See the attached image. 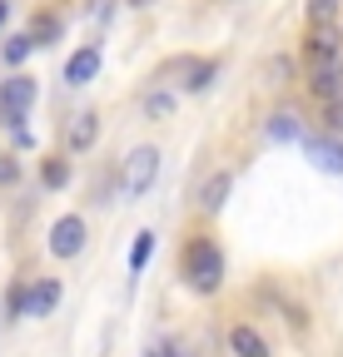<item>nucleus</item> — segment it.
<instances>
[{"instance_id":"13","label":"nucleus","mask_w":343,"mask_h":357,"mask_svg":"<svg viewBox=\"0 0 343 357\" xmlns=\"http://www.w3.org/2000/svg\"><path fill=\"white\" fill-rule=\"evenodd\" d=\"M40 178H45V184H50V189H65V184H70V169H65L60 159H50L45 169H40Z\"/></svg>"},{"instance_id":"19","label":"nucleus","mask_w":343,"mask_h":357,"mask_svg":"<svg viewBox=\"0 0 343 357\" xmlns=\"http://www.w3.org/2000/svg\"><path fill=\"white\" fill-rule=\"evenodd\" d=\"M323 124H328V129H343V100H333V105L323 109Z\"/></svg>"},{"instance_id":"10","label":"nucleus","mask_w":343,"mask_h":357,"mask_svg":"<svg viewBox=\"0 0 343 357\" xmlns=\"http://www.w3.org/2000/svg\"><path fill=\"white\" fill-rule=\"evenodd\" d=\"M309 159H314L319 169H328V174H343V144H333V139L309 144Z\"/></svg>"},{"instance_id":"5","label":"nucleus","mask_w":343,"mask_h":357,"mask_svg":"<svg viewBox=\"0 0 343 357\" xmlns=\"http://www.w3.org/2000/svg\"><path fill=\"white\" fill-rule=\"evenodd\" d=\"M309 89L323 100V105H333V100H343V55H333V60H319L314 65V79H309Z\"/></svg>"},{"instance_id":"18","label":"nucleus","mask_w":343,"mask_h":357,"mask_svg":"<svg viewBox=\"0 0 343 357\" xmlns=\"http://www.w3.org/2000/svg\"><path fill=\"white\" fill-rule=\"evenodd\" d=\"M145 109H149L154 119H164L169 109H175V100H169V95H149V100H145Z\"/></svg>"},{"instance_id":"1","label":"nucleus","mask_w":343,"mask_h":357,"mask_svg":"<svg viewBox=\"0 0 343 357\" xmlns=\"http://www.w3.org/2000/svg\"><path fill=\"white\" fill-rule=\"evenodd\" d=\"M184 278H189V288L214 293V288L224 283V253L214 248L209 238H194V243L184 248Z\"/></svg>"},{"instance_id":"15","label":"nucleus","mask_w":343,"mask_h":357,"mask_svg":"<svg viewBox=\"0 0 343 357\" xmlns=\"http://www.w3.org/2000/svg\"><path fill=\"white\" fill-rule=\"evenodd\" d=\"M149 248H154V234H140V238H135V253H130V268H135V273L149 263Z\"/></svg>"},{"instance_id":"7","label":"nucleus","mask_w":343,"mask_h":357,"mask_svg":"<svg viewBox=\"0 0 343 357\" xmlns=\"http://www.w3.org/2000/svg\"><path fill=\"white\" fill-rule=\"evenodd\" d=\"M95 70H100V50H95V45H85V50L70 55L65 79H70V84H85V79H95Z\"/></svg>"},{"instance_id":"17","label":"nucleus","mask_w":343,"mask_h":357,"mask_svg":"<svg viewBox=\"0 0 343 357\" xmlns=\"http://www.w3.org/2000/svg\"><path fill=\"white\" fill-rule=\"evenodd\" d=\"M30 50H35V45H30V40L20 35V40H10V45H6V60H10V65H20V60H25Z\"/></svg>"},{"instance_id":"8","label":"nucleus","mask_w":343,"mask_h":357,"mask_svg":"<svg viewBox=\"0 0 343 357\" xmlns=\"http://www.w3.org/2000/svg\"><path fill=\"white\" fill-rule=\"evenodd\" d=\"M229 189H234V178H229V174H214L209 184L199 189V208H204V213H219L224 199H229Z\"/></svg>"},{"instance_id":"12","label":"nucleus","mask_w":343,"mask_h":357,"mask_svg":"<svg viewBox=\"0 0 343 357\" xmlns=\"http://www.w3.org/2000/svg\"><path fill=\"white\" fill-rule=\"evenodd\" d=\"M309 55H314V60H333V55H338V30H333V25H314Z\"/></svg>"},{"instance_id":"4","label":"nucleus","mask_w":343,"mask_h":357,"mask_svg":"<svg viewBox=\"0 0 343 357\" xmlns=\"http://www.w3.org/2000/svg\"><path fill=\"white\" fill-rule=\"evenodd\" d=\"M80 248H85V218H80V213L55 218V229H50V253H55V258H75Z\"/></svg>"},{"instance_id":"3","label":"nucleus","mask_w":343,"mask_h":357,"mask_svg":"<svg viewBox=\"0 0 343 357\" xmlns=\"http://www.w3.org/2000/svg\"><path fill=\"white\" fill-rule=\"evenodd\" d=\"M154 174H159V154L145 144V149H135L130 159H124V199H140L149 184H154Z\"/></svg>"},{"instance_id":"11","label":"nucleus","mask_w":343,"mask_h":357,"mask_svg":"<svg viewBox=\"0 0 343 357\" xmlns=\"http://www.w3.org/2000/svg\"><path fill=\"white\" fill-rule=\"evenodd\" d=\"M95 134H100V124H95V114H80L75 124H70V134H65V144L80 154V149H90L95 144Z\"/></svg>"},{"instance_id":"22","label":"nucleus","mask_w":343,"mask_h":357,"mask_svg":"<svg viewBox=\"0 0 343 357\" xmlns=\"http://www.w3.org/2000/svg\"><path fill=\"white\" fill-rule=\"evenodd\" d=\"M154 357H180V352H154Z\"/></svg>"},{"instance_id":"6","label":"nucleus","mask_w":343,"mask_h":357,"mask_svg":"<svg viewBox=\"0 0 343 357\" xmlns=\"http://www.w3.org/2000/svg\"><path fill=\"white\" fill-rule=\"evenodd\" d=\"M55 303H60V283L55 278H40L30 293H15V312H25V318H45Z\"/></svg>"},{"instance_id":"21","label":"nucleus","mask_w":343,"mask_h":357,"mask_svg":"<svg viewBox=\"0 0 343 357\" xmlns=\"http://www.w3.org/2000/svg\"><path fill=\"white\" fill-rule=\"evenodd\" d=\"M130 6H154V0H130Z\"/></svg>"},{"instance_id":"2","label":"nucleus","mask_w":343,"mask_h":357,"mask_svg":"<svg viewBox=\"0 0 343 357\" xmlns=\"http://www.w3.org/2000/svg\"><path fill=\"white\" fill-rule=\"evenodd\" d=\"M30 105H35V79L15 75V79L0 84V119L15 129V139H20V144H25V109H30Z\"/></svg>"},{"instance_id":"20","label":"nucleus","mask_w":343,"mask_h":357,"mask_svg":"<svg viewBox=\"0 0 343 357\" xmlns=\"http://www.w3.org/2000/svg\"><path fill=\"white\" fill-rule=\"evenodd\" d=\"M6 15H10V0H0V20H6Z\"/></svg>"},{"instance_id":"14","label":"nucleus","mask_w":343,"mask_h":357,"mask_svg":"<svg viewBox=\"0 0 343 357\" xmlns=\"http://www.w3.org/2000/svg\"><path fill=\"white\" fill-rule=\"evenodd\" d=\"M269 134H274V139H298V119H293V114H274Z\"/></svg>"},{"instance_id":"16","label":"nucleus","mask_w":343,"mask_h":357,"mask_svg":"<svg viewBox=\"0 0 343 357\" xmlns=\"http://www.w3.org/2000/svg\"><path fill=\"white\" fill-rule=\"evenodd\" d=\"M333 10H338V0H309V20H314V25H328Z\"/></svg>"},{"instance_id":"9","label":"nucleus","mask_w":343,"mask_h":357,"mask_svg":"<svg viewBox=\"0 0 343 357\" xmlns=\"http://www.w3.org/2000/svg\"><path fill=\"white\" fill-rule=\"evenodd\" d=\"M229 347H234V357H269V342L254 333V328H244V323L229 333Z\"/></svg>"}]
</instances>
